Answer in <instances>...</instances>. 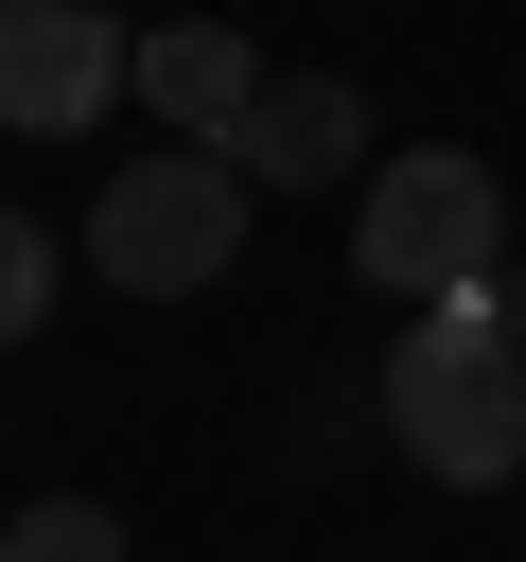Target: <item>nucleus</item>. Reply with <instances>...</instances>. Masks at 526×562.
Here are the masks:
<instances>
[{"instance_id": "obj_7", "label": "nucleus", "mask_w": 526, "mask_h": 562, "mask_svg": "<svg viewBox=\"0 0 526 562\" xmlns=\"http://www.w3.org/2000/svg\"><path fill=\"white\" fill-rule=\"evenodd\" d=\"M0 562H123V509H105V492H35V509L0 527Z\"/></svg>"}, {"instance_id": "obj_8", "label": "nucleus", "mask_w": 526, "mask_h": 562, "mask_svg": "<svg viewBox=\"0 0 526 562\" xmlns=\"http://www.w3.org/2000/svg\"><path fill=\"white\" fill-rule=\"evenodd\" d=\"M53 281H70V246L18 211V228H0V334H35V316H53Z\"/></svg>"}, {"instance_id": "obj_2", "label": "nucleus", "mask_w": 526, "mask_h": 562, "mask_svg": "<svg viewBox=\"0 0 526 562\" xmlns=\"http://www.w3.org/2000/svg\"><path fill=\"white\" fill-rule=\"evenodd\" d=\"M245 158L228 140H158V158H105V193H88V263H105V299H210L228 263H245Z\"/></svg>"}, {"instance_id": "obj_5", "label": "nucleus", "mask_w": 526, "mask_h": 562, "mask_svg": "<svg viewBox=\"0 0 526 562\" xmlns=\"http://www.w3.org/2000/svg\"><path fill=\"white\" fill-rule=\"evenodd\" d=\"M263 53H245V18H158L140 35V105H158V140H245L263 123Z\"/></svg>"}, {"instance_id": "obj_3", "label": "nucleus", "mask_w": 526, "mask_h": 562, "mask_svg": "<svg viewBox=\"0 0 526 562\" xmlns=\"http://www.w3.org/2000/svg\"><path fill=\"white\" fill-rule=\"evenodd\" d=\"M491 246H508V193H491L473 140H403V158L351 176V281L368 299H473Z\"/></svg>"}, {"instance_id": "obj_1", "label": "nucleus", "mask_w": 526, "mask_h": 562, "mask_svg": "<svg viewBox=\"0 0 526 562\" xmlns=\"http://www.w3.org/2000/svg\"><path fill=\"white\" fill-rule=\"evenodd\" d=\"M386 439H403L438 492H508V474H526V299H508V281L403 316V351H386Z\"/></svg>"}, {"instance_id": "obj_4", "label": "nucleus", "mask_w": 526, "mask_h": 562, "mask_svg": "<svg viewBox=\"0 0 526 562\" xmlns=\"http://www.w3.org/2000/svg\"><path fill=\"white\" fill-rule=\"evenodd\" d=\"M105 105H140V35L105 0H0V123L18 140H88Z\"/></svg>"}, {"instance_id": "obj_6", "label": "nucleus", "mask_w": 526, "mask_h": 562, "mask_svg": "<svg viewBox=\"0 0 526 562\" xmlns=\"http://www.w3.org/2000/svg\"><path fill=\"white\" fill-rule=\"evenodd\" d=\"M263 193H333V176H368V105H351V70H281L263 88V123L228 140Z\"/></svg>"}]
</instances>
